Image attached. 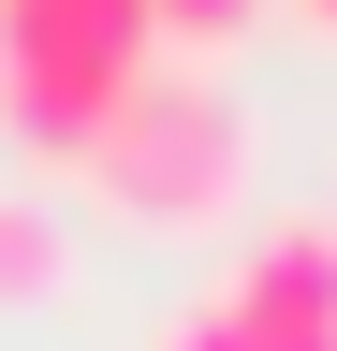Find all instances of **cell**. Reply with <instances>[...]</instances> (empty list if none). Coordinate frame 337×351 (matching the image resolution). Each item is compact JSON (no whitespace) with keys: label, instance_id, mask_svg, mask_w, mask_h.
<instances>
[{"label":"cell","instance_id":"4","mask_svg":"<svg viewBox=\"0 0 337 351\" xmlns=\"http://www.w3.org/2000/svg\"><path fill=\"white\" fill-rule=\"evenodd\" d=\"M73 278V234H59V205L45 191H0V307H45Z\"/></svg>","mask_w":337,"mask_h":351},{"label":"cell","instance_id":"3","mask_svg":"<svg viewBox=\"0 0 337 351\" xmlns=\"http://www.w3.org/2000/svg\"><path fill=\"white\" fill-rule=\"evenodd\" d=\"M205 307L235 351H337V219H264Z\"/></svg>","mask_w":337,"mask_h":351},{"label":"cell","instance_id":"2","mask_svg":"<svg viewBox=\"0 0 337 351\" xmlns=\"http://www.w3.org/2000/svg\"><path fill=\"white\" fill-rule=\"evenodd\" d=\"M249 161H264V132H249V103L220 73H147L73 191H89L117 234H220L249 205Z\"/></svg>","mask_w":337,"mask_h":351},{"label":"cell","instance_id":"1","mask_svg":"<svg viewBox=\"0 0 337 351\" xmlns=\"http://www.w3.org/2000/svg\"><path fill=\"white\" fill-rule=\"evenodd\" d=\"M147 29L161 0H0V147L30 176H89L117 103L161 73Z\"/></svg>","mask_w":337,"mask_h":351},{"label":"cell","instance_id":"5","mask_svg":"<svg viewBox=\"0 0 337 351\" xmlns=\"http://www.w3.org/2000/svg\"><path fill=\"white\" fill-rule=\"evenodd\" d=\"M161 351H235V337H220V307H191V322H161Z\"/></svg>","mask_w":337,"mask_h":351},{"label":"cell","instance_id":"6","mask_svg":"<svg viewBox=\"0 0 337 351\" xmlns=\"http://www.w3.org/2000/svg\"><path fill=\"white\" fill-rule=\"evenodd\" d=\"M293 15H308V29H337V0H293Z\"/></svg>","mask_w":337,"mask_h":351}]
</instances>
